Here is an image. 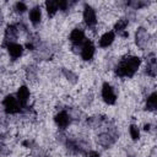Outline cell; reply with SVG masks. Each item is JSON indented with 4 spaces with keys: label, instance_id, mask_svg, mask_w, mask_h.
I'll return each mask as SVG.
<instances>
[{
    "label": "cell",
    "instance_id": "obj_30",
    "mask_svg": "<svg viewBox=\"0 0 157 157\" xmlns=\"http://www.w3.org/2000/svg\"><path fill=\"white\" fill-rule=\"evenodd\" d=\"M1 20H2V15H1V11H0V22H1Z\"/></svg>",
    "mask_w": 157,
    "mask_h": 157
},
{
    "label": "cell",
    "instance_id": "obj_19",
    "mask_svg": "<svg viewBox=\"0 0 157 157\" xmlns=\"http://www.w3.org/2000/svg\"><path fill=\"white\" fill-rule=\"evenodd\" d=\"M156 108H157V93L153 92L147 97L146 104H145V109L148 110V112H155Z\"/></svg>",
    "mask_w": 157,
    "mask_h": 157
},
{
    "label": "cell",
    "instance_id": "obj_25",
    "mask_svg": "<svg viewBox=\"0 0 157 157\" xmlns=\"http://www.w3.org/2000/svg\"><path fill=\"white\" fill-rule=\"evenodd\" d=\"M59 2V10L63 11V12H67L70 10V7L75 4L74 1H67V0H61V1H58Z\"/></svg>",
    "mask_w": 157,
    "mask_h": 157
},
{
    "label": "cell",
    "instance_id": "obj_8",
    "mask_svg": "<svg viewBox=\"0 0 157 157\" xmlns=\"http://www.w3.org/2000/svg\"><path fill=\"white\" fill-rule=\"evenodd\" d=\"M102 98L109 105L114 104L115 101H117V96L114 93V90H113V87L108 82H104L103 86H102Z\"/></svg>",
    "mask_w": 157,
    "mask_h": 157
},
{
    "label": "cell",
    "instance_id": "obj_17",
    "mask_svg": "<svg viewBox=\"0 0 157 157\" xmlns=\"http://www.w3.org/2000/svg\"><path fill=\"white\" fill-rule=\"evenodd\" d=\"M42 20V11H40V7L36 6V7H32L29 10V21L32 22L33 26H37Z\"/></svg>",
    "mask_w": 157,
    "mask_h": 157
},
{
    "label": "cell",
    "instance_id": "obj_28",
    "mask_svg": "<svg viewBox=\"0 0 157 157\" xmlns=\"http://www.w3.org/2000/svg\"><path fill=\"white\" fill-rule=\"evenodd\" d=\"M85 157H99V153H98L97 151H92V150H90L88 152L85 153Z\"/></svg>",
    "mask_w": 157,
    "mask_h": 157
},
{
    "label": "cell",
    "instance_id": "obj_15",
    "mask_svg": "<svg viewBox=\"0 0 157 157\" xmlns=\"http://www.w3.org/2000/svg\"><path fill=\"white\" fill-rule=\"evenodd\" d=\"M128 23H129V21H128V18H119L118 21H117V23L114 25V33L117 32L118 34H120L121 37H128V32H125V28L128 27Z\"/></svg>",
    "mask_w": 157,
    "mask_h": 157
},
{
    "label": "cell",
    "instance_id": "obj_22",
    "mask_svg": "<svg viewBox=\"0 0 157 157\" xmlns=\"http://www.w3.org/2000/svg\"><path fill=\"white\" fill-rule=\"evenodd\" d=\"M63 75L66 77V80L70 82V83H72V85H75L77 81H78V77H77V75L75 74V72H72L71 70H69V69H63Z\"/></svg>",
    "mask_w": 157,
    "mask_h": 157
},
{
    "label": "cell",
    "instance_id": "obj_2",
    "mask_svg": "<svg viewBox=\"0 0 157 157\" xmlns=\"http://www.w3.org/2000/svg\"><path fill=\"white\" fill-rule=\"evenodd\" d=\"M64 145L66 146L67 151L72 155H85L86 152L90 151V142H87L83 139H78V137H67L64 142Z\"/></svg>",
    "mask_w": 157,
    "mask_h": 157
},
{
    "label": "cell",
    "instance_id": "obj_12",
    "mask_svg": "<svg viewBox=\"0 0 157 157\" xmlns=\"http://www.w3.org/2000/svg\"><path fill=\"white\" fill-rule=\"evenodd\" d=\"M16 98H17V101L20 102L21 107H22V108H26L27 102H28V99H29V90L27 88V86H21V87L18 88V91H17V93H16Z\"/></svg>",
    "mask_w": 157,
    "mask_h": 157
},
{
    "label": "cell",
    "instance_id": "obj_31",
    "mask_svg": "<svg viewBox=\"0 0 157 157\" xmlns=\"http://www.w3.org/2000/svg\"><path fill=\"white\" fill-rule=\"evenodd\" d=\"M151 157H152V156H151Z\"/></svg>",
    "mask_w": 157,
    "mask_h": 157
},
{
    "label": "cell",
    "instance_id": "obj_23",
    "mask_svg": "<svg viewBox=\"0 0 157 157\" xmlns=\"http://www.w3.org/2000/svg\"><path fill=\"white\" fill-rule=\"evenodd\" d=\"M129 132H130V136L134 141H137L140 139V130L139 128L135 125V124H131L130 128H129Z\"/></svg>",
    "mask_w": 157,
    "mask_h": 157
},
{
    "label": "cell",
    "instance_id": "obj_1",
    "mask_svg": "<svg viewBox=\"0 0 157 157\" xmlns=\"http://www.w3.org/2000/svg\"><path fill=\"white\" fill-rule=\"evenodd\" d=\"M140 64H141V59L139 56H134V55L124 56L115 66V75L119 77H132L137 71Z\"/></svg>",
    "mask_w": 157,
    "mask_h": 157
},
{
    "label": "cell",
    "instance_id": "obj_11",
    "mask_svg": "<svg viewBox=\"0 0 157 157\" xmlns=\"http://www.w3.org/2000/svg\"><path fill=\"white\" fill-rule=\"evenodd\" d=\"M54 120H55V124L58 125V128L61 129V130H64V129H66L70 125V123H71L72 119H71L70 114L66 110H61V112H59L54 117Z\"/></svg>",
    "mask_w": 157,
    "mask_h": 157
},
{
    "label": "cell",
    "instance_id": "obj_7",
    "mask_svg": "<svg viewBox=\"0 0 157 157\" xmlns=\"http://www.w3.org/2000/svg\"><path fill=\"white\" fill-rule=\"evenodd\" d=\"M148 40H150V34L147 32L146 28L144 27H139L135 32V42H136V45L140 48V49H145L148 44Z\"/></svg>",
    "mask_w": 157,
    "mask_h": 157
},
{
    "label": "cell",
    "instance_id": "obj_16",
    "mask_svg": "<svg viewBox=\"0 0 157 157\" xmlns=\"http://www.w3.org/2000/svg\"><path fill=\"white\" fill-rule=\"evenodd\" d=\"M115 39V33L113 31L105 32L101 38H99V47L101 48H108Z\"/></svg>",
    "mask_w": 157,
    "mask_h": 157
},
{
    "label": "cell",
    "instance_id": "obj_4",
    "mask_svg": "<svg viewBox=\"0 0 157 157\" xmlns=\"http://www.w3.org/2000/svg\"><path fill=\"white\" fill-rule=\"evenodd\" d=\"M2 105H4V109L7 114H17L22 110V107L20 104V102L17 101V98L12 94H9L4 98L2 101Z\"/></svg>",
    "mask_w": 157,
    "mask_h": 157
},
{
    "label": "cell",
    "instance_id": "obj_6",
    "mask_svg": "<svg viewBox=\"0 0 157 157\" xmlns=\"http://www.w3.org/2000/svg\"><path fill=\"white\" fill-rule=\"evenodd\" d=\"M17 34H18V27L17 25H9L5 29V34H4V42H2V47H7L11 43H16L17 39Z\"/></svg>",
    "mask_w": 157,
    "mask_h": 157
},
{
    "label": "cell",
    "instance_id": "obj_27",
    "mask_svg": "<svg viewBox=\"0 0 157 157\" xmlns=\"http://www.w3.org/2000/svg\"><path fill=\"white\" fill-rule=\"evenodd\" d=\"M7 153H9L7 146L4 142L0 141V157H5V156H7Z\"/></svg>",
    "mask_w": 157,
    "mask_h": 157
},
{
    "label": "cell",
    "instance_id": "obj_24",
    "mask_svg": "<svg viewBox=\"0 0 157 157\" xmlns=\"http://www.w3.org/2000/svg\"><path fill=\"white\" fill-rule=\"evenodd\" d=\"M148 5V1H141V0H134V1H129L128 2V6H131L134 10H139L141 7H145Z\"/></svg>",
    "mask_w": 157,
    "mask_h": 157
},
{
    "label": "cell",
    "instance_id": "obj_3",
    "mask_svg": "<svg viewBox=\"0 0 157 157\" xmlns=\"http://www.w3.org/2000/svg\"><path fill=\"white\" fill-rule=\"evenodd\" d=\"M118 130H117V128L113 125V124H110L109 126H107V129L104 130V131H102V132H99L98 135H97V142L102 146V147H104V148H108V147H110L113 144H115V141L118 140Z\"/></svg>",
    "mask_w": 157,
    "mask_h": 157
},
{
    "label": "cell",
    "instance_id": "obj_26",
    "mask_svg": "<svg viewBox=\"0 0 157 157\" xmlns=\"http://www.w3.org/2000/svg\"><path fill=\"white\" fill-rule=\"evenodd\" d=\"M13 9H15L16 12H18V13H23V12L27 10V6H26L25 2H22V1H17V2L15 4Z\"/></svg>",
    "mask_w": 157,
    "mask_h": 157
},
{
    "label": "cell",
    "instance_id": "obj_21",
    "mask_svg": "<svg viewBox=\"0 0 157 157\" xmlns=\"http://www.w3.org/2000/svg\"><path fill=\"white\" fill-rule=\"evenodd\" d=\"M45 9H47V12H48L49 17H53L59 10V2L54 1V0H48L45 2Z\"/></svg>",
    "mask_w": 157,
    "mask_h": 157
},
{
    "label": "cell",
    "instance_id": "obj_20",
    "mask_svg": "<svg viewBox=\"0 0 157 157\" xmlns=\"http://www.w3.org/2000/svg\"><path fill=\"white\" fill-rule=\"evenodd\" d=\"M39 45H40L39 37L37 34H31L28 40H27V43H26V48L29 49V50H36Z\"/></svg>",
    "mask_w": 157,
    "mask_h": 157
},
{
    "label": "cell",
    "instance_id": "obj_18",
    "mask_svg": "<svg viewBox=\"0 0 157 157\" xmlns=\"http://www.w3.org/2000/svg\"><path fill=\"white\" fill-rule=\"evenodd\" d=\"M36 50V58H38V60H47L52 56V50L45 45H39Z\"/></svg>",
    "mask_w": 157,
    "mask_h": 157
},
{
    "label": "cell",
    "instance_id": "obj_14",
    "mask_svg": "<svg viewBox=\"0 0 157 157\" xmlns=\"http://www.w3.org/2000/svg\"><path fill=\"white\" fill-rule=\"evenodd\" d=\"M146 74L151 77H156L157 75V64H156V56L153 53L148 55L147 64H146Z\"/></svg>",
    "mask_w": 157,
    "mask_h": 157
},
{
    "label": "cell",
    "instance_id": "obj_9",
    "mask_svg": "<svg viewBox=\"0 0 157 157\" xmlns=\"http://www.w3.org/2000/svg\"><path fill=\"white\" fill-rule=\"evenodd\" d=\"M83 21L88 26V27H93L96 26L97 23V15H96V11L92 6L90 5H85L83 7Z\"/></svg>",
    "mask_w": 157,
    "mask_h": 157
},
{
    "label": "cell",
    "instance_id": "obj_10",
    "mask_svg": "<svg viewBox=\"0 0 157 157\" xmlns=\"http://www.w3.org/2000/svg\"><path fill=\"white\" fill-rule=\"evenodd\" d=\"M94 50H96V48H94L93 43H92L91 40L86 39L85 43L82 44L81 49H80V55H81V58H82L83 60L88 61V60H91V59L93 58V55H94Z\"/></svg>",
    "mask_w": 157,
    "mask_h": 157
},
{
    "label": "cell",
    "instance_id": "obj_13",
    "mask_svg": "<svg viewBox=\"0 0 157 157\" xmlns=\"http://www.w3.org/2000/svg\"><path fill=\"white\" fill-rule=\"evenodd\" d=\"M6 49H7L9 55L11 56L12 60L18 59L23 53V47L21 44H18V43H11V44H9L6 47Z\"/></svg>",
    "mask_w": 157,
    "mask_h": 157
},
{
    "label": "cell",
    "instance_id": "obj_29",
    "mask_svg": "<svg viewBox=\"0 0 157 157\" xmlns=\"http://www.w3.org/2000/svg\"><path fill=\"white\" fill-rule=\"evenodd\" d=\"M150 128H151V124H146V125H145V128H144V129H145V130H146V131H148V130H150Z\"/></svg>",
    "mask_w": 157,
    "mask_h": 157
},
{
    "label": "cell",
    "instance_id": "obj_5",
    "mask_svg": "<svg viewBox=\"0 0 157 157\" xmlns=\"http://www.w3.org/2000/svg\"><path fill=\"white\" fill-rule=\"evenodd\" d=\"M71 44H72V52L76 53L77 48H78V53H80V49L82 47V44L85 43L86 38H85V32L81 29V28H74L70 33V37H69Z\"/></svg>",
    "mask_w": 157,
    "mask_h": 157
}]
</instances>
